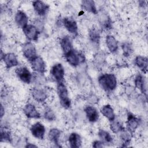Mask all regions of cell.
<instances>
[{"instance_id": "obj_1", "label": "cell", "mask_w": 148, "mask_h": 148, "mask_svg": "<svg viewBox=\"0 0 148 148\" xmlns=\"http://www.w3.org/2000/svg\"><path fill=\"white\" fill-rule=\"evenodd\" d=\"M98 81L101 87L106 92H112L117 87V79L114 74H102L99 76Z\"/></svg>"}, {"instance_id": "obj_2", "label": "cell", "mask_w": 148, "mask_h": 148, "mask_svg": "<svg viewBox=\"0 0 148 148\" xmlns=\"http://www.w3.org/2000/svg\"><path fill=\"white\" fill-rule=\"evenodd\" d=\"M57 91L61 105L65 109H69L71 106V101L67 87L63 82L57 83Z\"/></svg>"}, {"instance_id": "obj_3", "label": "cell", "mask_w": 148, "mask_h": 148, "mask_svg": "<svg viewBox=\"0 0 148 148\" xmlns=\"http://www.w3.org/2000/svg\"><path fill=\"white\" fill-rule=\"evenodd\" d=\"M65 58L67 62L71 66L76 67L85 61L84 54L74 49L65 55Z\"/></svg>"}, {"instance_id": "obj_4", "label": "cell", "mask_w": 148, "mask_h": 148, "mask_svg": "<svg viewBox=\"0 0 148 148\" xmlns=\"http://www.w3.org/2000/svg\"><path fill=\"white\" fill-rule=\"evenodd\" d=\"M15 73L18 79L25 84H30L33 76L29 69L25 66H20L16 69Z\"/></svg>"}, {"instance_id": "obj_5", "label": "cell", "mask_w": 148, "mask_h": 148, "mask_svg": "<svg viewBox=\"0 0 148 148\" xmlns=\"http://www.w3.org/2000/svg\"><path fill=\"white\" fill-rule=\"evenodd\" d=\"M29 62L31 64V68L35 73L42 75L45 73L46 71V64L41 57L37 56Z\"/></svg>"}, {"instance_id": "obj_6", "label": "cell", "mask_w": 148, "mask_h": 148, "mask_svg": "<svg viewBox=\"0 0 148 148\" xmlns=\"http://www.w3.org/2000/svg\"><path fill=\"white\" fill-rule=\"evenodd\" d=\"M50 74L57 83L62 82L65 76V70L61 63L54 64L51 68Z\"/></svg>"}, {"instance_id": "obj_7", "label": "cell", "mask_w": 148, "mask_h": 148, "mask_svg": "<svg viewBox=\"0 0 148 148\" xmlns=\"http://www.w3.org/2000/svg\"><path fill=\"white\" fill-rule=\"evenodd\" d=\"M22 52L24 57L29 61L37 56L36 47L31 42H28L23 45Z\"/></svg>"}, {"instance_id": "obj_8", "label": "cell", "mask_w": 148, "mask_h": 148, "mask_svg": "<svg viewBox=\"0 0 148 148\" xmlns=\"http://www.w3.org/2000/svg\"><path fill=\"white\" fill-rule=\"evenodd\" d=\"M24 34L30 42H36L38 39L39 32L36 26L28 24L23 28Z\"/></svg>"}, {"instance_id": "obj_9", "label": "cell", "mask_w": 148, "mask_h": 148, "mask_svg": "<svg viewBox=\"0 0 148 148\" xmlns=\"http://www.w3.org/2000/svg\"><path fill=\"white\" fill-rule=\"evenodd\" d=\"M62 24L65 28L73 36L78 35V26L76 21L71 17H64L62 20Z\"/></svg>"}, {"instance_id": "obj_10", "label": "cell", "mask_w": 148, "mask_h": 148, "mask_svg": "<svg viewBox=\"0 0 148 148\" xmlns=\"http://www.w3.org/2000/svg\"><path fill=\"white\" fill-rule=\"evenodd\" d=\"M30 131L32 135L38 139L43 140L45 138L46 129L43 124L40 122L32 124L30 127Z\"/></svg>"}, {"instance_id": "obj_11", "label": "cell", "mask_w": 148, "mask_h": 148, "mask_svg": "<svg viewBox=\"0 0 148 148\" xmlns=\"http://www.w3.org/2000/svg\"><path fill=\"white\" fill-rule=\"evenodd\" d=\"M1 60H3L4 64H5L6 68L7 69H10L13 67H15L18 65V61L17 56L15 54L13 53H8L6 54H2V51H1Z\"/></svg>"}, {"instance_id": "obj_12", "label": "cell", "mask_w": 148, "mask_h": 148, "mask_svg": "<svg viewBox=\"0 0 148 148\" xmlns=\"http://www.w3.org/2000/svg\"><path fill=\"white\" fill-rule=\"evenodd\" d=\"M31 94L35 101L40 103L45 102L47 98L46 91L40 87H33L31 90Z\"/></svg>"}, {"instance_id": "obj_13", "label": "cell", "mask_w": 148, "mask_h": 148, "mask_svg": "<svg viewBox=\"0 0 148 148\" xmlns=\"http://www.w3.org/2000/svg\"><path fill=\"white\" fill-rule=\"evenodd\" d=\"M32 6L35 13L39 16H45L49 9V6L41 1H34Z\"/></svg>"}, {"instance_id": "obj_14", "label": "cell", "mask_w": 148, "mask_h": 148, "mask_svg": "<svg viewBox=\"0 0 148 148\" xmlns=\"http://www.w3.org/2000/svg\"><path fill=\"white\" fill-rule=\"evenodd\" d=\"M23 112L25 116L29 119H40L41 116L36 107L32 103H27L23 109Z\"/></svg>"}, {"instance_id": "obj_15", "label": "cell", "mask_w": 148, "mask_h": 148, "mask_svg": "<svg viewBox=\"0 0 148 148\" xmlns=\"http://www.w3.org/2000/svg\"><path fill=\"white\" fill-rule=\"evenodd\" d=\"M135 87L146 97L147 95V82L146 78L142 74H138L134 80Z\"/></svg>"}, {"instance_id": "obj_16", "label": "cell", "mask_w": 148, "mask_h": 148, "mask_svg": "<svg viewBox=\"0 0 148 148\" xmlns=\"http://www.w3.org/2000/svg\"><path fill=\"white\" fill-rule=\"evenodd\" d=\"M139 119L133 114L128 113L127 115V120L126 121L127 130L133 134L139 127Z\"/></svg>"}, {"instance_id": "obj_17", "label": "cell", "mask_w": 148, "mask_h": 148, "mask_svg": "<svg viewBox=\"0 0 148 148\" xmlns=\"http://www.w3.org/2000/svg\"><path fill=\"white\" fill-rule=\"evenodd\" d=\"M86 117L90 123H95L99 119V113L95 108L92 106H87L84 108Z\"/></svg>"}, {"instance_id": "obj_18", "label": "cell", "mask_w": 148, "mask_h": 148, "mask_svg": "<svg viewBox=\"0 0 148 148\" xmlns=\"http://www.w3.org/2000/svg\"><path fill=\"white\" fill-rule=\"evenodd\" d=\"M14 20L16 24L20 28H23L28 25V17L27 14L22 10H18L15 14Z\"/></svg>"}, {"instance_id": "obj_19", "label": "cell", "mask_w": 148, "mask_h": 148, "mask_svg": "<svg viewBox=\"0 0 148 148\" xmlns=\"http://www.w3.org/2000/svg\"><path fill=\"white\" fill-rule=\"evenodd\" d=\"M134 63L142 72L144 73H147L148 67V60L147 57L142 56H138L135 58Z\"/></svg>"}, {"instance_id": "obj_20", "label": "cell", "mask_w": 148, "mask_h": 148, "mask_svg": "<svg viewBox=\"0 0 148 148\" xmlns=\"http://www.w3.org/2000/svg\"><path fill=\"white\" fill-rule=\"evenodd\" d=\"M60 44L64 56L71 51L72 49H73L72 47V40L68 36H65L62 37L60 39Z\"/></svg>"}, {"instance_id": "obj_21", "label": "cell", "mask_w": 148, "mask_h": 148, "mask_svg": "<svg viewBox=\"0 0 148 148\" xmlns=\"http://www.w3.org/2000/svg\"><path fill=\"white\" fill-rule=\"evenodd\" d=\"M69 146L72 148H79L82 146V138L79 134L76 132L71 133L68 139Z\"/></svg>"}, {"instance_id": "obj_22", "label": "cell", "mask_w": 148, "mask_h": 148, "mask_svg": "<svg viewBox=\"0 0 148 148\" xmlns=\"http://www.w3.org/2000/svg\"><path fill=\"white\" fill-rule=\"evenodd\" d=\"M106 45L108 50L112 53H116L118 50V42L113 35H109L106 36Z\"/></svg>"}, {"instance_id": "obj_23", "label": "cell", "mask_w": 148, "mask_h": 148, "mask_svg": "<svg viewBox=\"0 0 148 148\" xmlns=\"http://www.w3.org/2000/svg\"><path fill=\"white\" fill-rule=\"evenodd\" d=\"M61 133V131L59 129L56 128L50 129L48 133V138L49 140L58 147H61L59 143Z\"/></svg>"}, {"instance_id": "obj_24", "label": "cell", "mask_w": 148, "mask_h": 148, "mask_svg": "<svg viewBox=\"0 0 148 148\" xmlns=\"http://www.w3.org/2000/svg\"><path fill=\"white\" fill-rule=\"evenodd\" d=\"M81 7L84 10L87 12L93 13L94 14H96L98 13L96 5L94 1H91V0L82 1L81 2Z\"/></svg>"}, {"instance_id": "obj_25", "label": "cell", "mask_w": 148, "mask_h": 148, "mask_svg": "<svg viewBox=\"0 0 148 148\" xmlns=\"http://www.w3.org/2000/svg\"><path fill=\"white\" fill-rule=\"evenodd\" d=\"M101 113L110 122L116 119V115L113 108L110 105H103L101 109Z\"/></svg>"}, {"instance_id": "obj_26", "label": "cell", "mask_w": 148, "mask_h": 148, "mask_svg": "<svg viewBox=\"0 0 148 148\" xmlns=\"http://www.w3.org/2000/svg\"><path fill=\"white\" fill-rule=\"evenodd\" d=\"M98 136L103 144H111L113 142V138L111 135L104 130H99L98 132Z\"/></svg>"}, {"instance_id": "obj_27", "label": "cell", "mask_w": 148, "mask_h": 148, "mask_svg": "<svg viewBox=\"0 0 148 148\" xmlns=\"http://www.w3.org/2000/svg\"><path fill=\"white\" fill-rule=\"evenodd\" d=\"M89 38L90 41L94 43V44H98L100 40L101 35H100V32L98 28L96 27L92 28L88 34Z\"/></svg>"}, {"instance_id": "obj_28", "label": "cell", "mask_w": 148, "mask_h": 148, "mask_svg": "<svg viewBox=\"0 0 148 148\" xmlns=\"http://www.w3.org/2000/svg\"><path fill=\"white\" fill-rule=\"evenodd\" d=\"M110 128L113 133L118 134L123 131L124 129V127L119 120L115 119L113 121H110Z\"/></svg>"}, {"instance_id": "obj_29", "label": "cell", "mask_w": 148, "mask_h": 148, "mask_svg": "<svg viewBox=\"0 0 148 148\" xmlns=\"http://www.w3.org/2000/svg\"><path fill=\"white\" fill-rule=\"evenodd\" d=\"M120 133H121L120 138L123 142V144L124 145L123 146H127V145H128L131 142L132 133L125 128Z\"/></svg>"}, {"instance_id": "obj_30", "label": "cell", "mask_w": 148, "mask_h": 148, "mask_svg": "<svg viewBox=\"0 0 148 148\" xmlns=\"http://www.w3.org/2000/svg\"><path fill=\"white\" fill-rule=\"evenodd\" d=\"M1 142H8V143H12V138L10 132L8 130L2 129L1 128Z\"/></svg>"}, {"instance_id": "obj_31", "label": "cell", "mask_w": 148, "mask_h": 148, "mask_svg": "<svg viewBox=\"0 0 148 148\" xmlns=\"http://www.w3.org/2000/svg\"><path fill=\"white\" fill-rule=\"evenodd\" d=\"M43 116L48 121H54L56 119V115L50 108H47L45 109Z\"/></svg>"}, {"instance_id": "obj_32", "label": "cell", "mask_w": 148, "mask_h": 148, "mask_svg": "<svg viewBox=\"0 0 148 148\" xmlns=\"http://www.w3.org/2000/svg\"><path fill=\"white\" fill-rule=\"evenodd\" d=\"M122 50L123 52V54L125 57H128L131 55L132 52V49L131 45L128 42L124 43L122 46Z\"/></svg>"}, {"instance_id": "obj_33", "label": "cell", "mask_w": 148, "mask_h": 148, "mask_svg": "<svg viewBox=\"0 0 148 148\" xmlns=\"http://www.w3.org/2000/svg\"><path fill=\"white\" fill-rule=\"evenodd\" d=\"M104 146L103 143L101 140H95L92 143V147L95 148H101Z\"/></svg>"}, {"instance_id": "obj_34", "label": "cell", "mask_w": 148, "mask_h": 148, "mask_svg": "<svg viewBox=\"0 0 148 148\" xmlns=\"http://www.w3.org/2000/svg\"><path fill=\"white\" fill-rule=\"evenodd\" d=\"M25 147H36L37 146L36 145H35L34 144H32V143H27V145L25 146Z\"/></svg>"}, {"instance_id": "obj_35", "label": "cell", "mask_w": 148, "mask_h": 148, "mask_svg": "<svg viewBox=\"0 0 148 148\" xmlns=\"http://www.w3.org/2000/svg\"><path fill=\"white\" fill-rule=\"evenodd\" d=\"M3 112H4V109H3V106L2 105H1V118L3 117Z\"/></svg>"}]
</instances>
